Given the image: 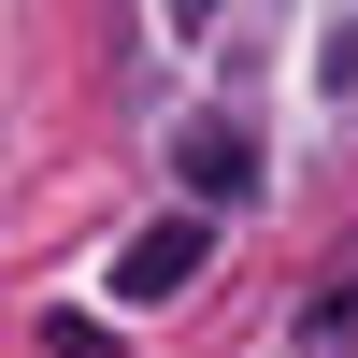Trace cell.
Instances as JSON below:
<instances>
[{
    "instance_id": "obj_1",
    "label": "cell",
    "mask_w": 358,
    "mask_h": 358,
    "mask_svg": "<svg viewBox=\"0 0 358 358\" xmlns=\"http://www.w3.org/2000/svg\"><path fill=\"white\" fill-rule=\"evenodd\" d=\"M201 244H215L201 215H158V229H129V244H115V287H129V301H172V287H201Z\"/></svg>"
},
{
    "instance_id": "obj_2",
    "label": "cell",
    "mask_w": 358,
    "mask_h": 358,
    "mask_svg": "<svg viewBox=\"0 0 358 358\" xmlns=\"http://www.w3.org/2000/svg\"><path fill=\"white\" fill-rule=\"evenodd\" d=\"M187 187L201 201H244L258 187V129H244V115H201V129H187Z\"/></svg>"
},
{
    "instance_id": "obj_3",
    "label": "cell",
    "mask_w": 358,
    "mask_h": 358,
    "mask_svg": "<svg viewBox=\"0 0 358 358\" xmlns=\"http://www.w3.org/2000/svg\"><path fill=\"white\" fill-rule=\"evenodd\" d=\"M43 358H115V330L101 315H43Z\"/></svg>"
},
{
    "instance_id": "obj_4",
    "label": "cell",
    "mask_w": 358,
    "mask_h": 358,
    "mask_svg": "<svg viewBox=\"0 0 358 358\" xmlns=\"http://www.w3.org/2000/svg\"><path fill=\"white\" fill-rule=\"evenodd\" d=\"M315 72H330V86H358V15L330 29V43H315Z\"/></svg>"
}]
</instances>
